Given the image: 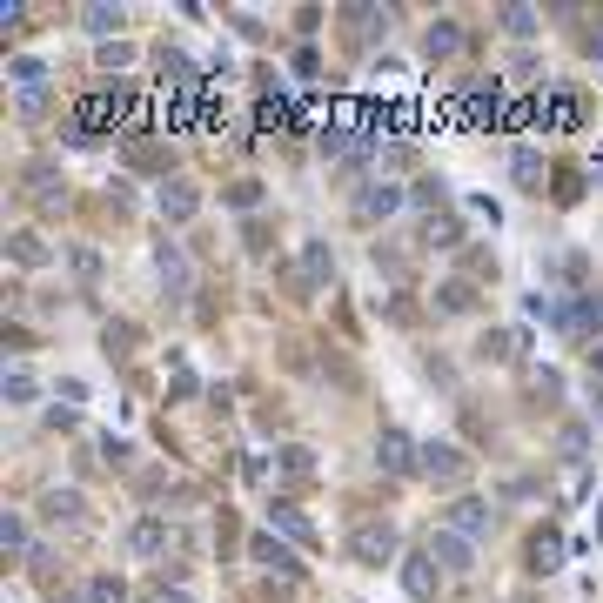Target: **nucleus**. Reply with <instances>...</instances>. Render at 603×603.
I'll return each mask as SVG.
<instances>
[{
  "mask_svg": "<svg viewBox=\"0 0 603 603\" xmlns=\"http://www.w3.org/2000/svg\"><path fill=\"white\" fill-rule=\"evenodd\" d=\"M121 114H128V94L121 88L88 94V101L74 108V141H94V128H108V121H121Z\"/></svg>",
  "mask_w": 603,
  "mask_h": 603,
  "instance_id": "f257e3e1",
  "label": "nucleus"
},
{
  "mask_svg": "<svg viewBox=\"0 0 603 603\" xmlns=\"http://www.w3.org/2000/svg\"><path fill=\"white\" fill-rule=\"evenodd\" d=\"M349 557L356 563H389L396 557V530H389V523H362V530L349 536Z\"/></svg>",
  "mask_w": 603,
  "mask_h": 603,
  "instance_id": "f03ea898",
  "label": "nucleus"
},
{
  "mask_svg": "<svg viewBox=\"0 0 603 603\" xmlns=\"http://www.w3.org/2000/svg\"><path fill=\"white\" fill-rule=\"evenodd\" d=\"M168 543H175V523H168V516H141V523L128 530V550H134V557H161Z\"/></svg>",
  "mask_w": 603,
  "mask_h": 603,
  "instance_id": "7ed1b4c3",
  "label": "nucleus"
},
{
  "mask_svg": "<svg viewBox=\"0 0 603 603\" xmlns=\"http://www.w3.org/2000/svg\"><path fill=\"white\" fill-rule=\"evenodd\" d=\"M416 469H423L429 483H456L469 463H463V449H456V443H423V463H416Z\"/></svg>",
  "mask_w": 603,
  "mask_h": 603,
  "instance_id": "20e7f679",
  "label": "nucleus"
},
{
  "mask_svg": "<svg viewBox=\"0 0 603 603\" xmlns=\"http://www.w3.org/2000/svg\"><path fill=\"white\" fill-rule=\"evenodd\" d=\"M429 557L443 563V570H456V577H463V570H476V550H469V536H456V530H436V536H429Z\"/></svg>",
  "mask_w": 603,
  "mask_h": 603,
  "instance_id": "39448f33",
  "label": "nucleus"
},
{
  "mask_svg": "<svg viewBox=\"0 0 603 603\" xmlns=\"http://www.w3.org/2000/svg\"><path fill=\"white\" fill-rule=\"evenodd\" d=\"M268 530H282L289 543H315V523L295 510V503H268Z\"/></svg>",
  "mask_w": 603,
  "mask_h": 603,
  "instance_id": "423d86ee",
  "label": "nucleus"
},
{
  "mask_svg": "<svg viewBox=\"0 0 603 603\" xmlns=\"http://www.w3.org/2000/svg\"><path fill=\"white\" fill-rule=\"evenodd\" d=\"M402 590H409L416 603H429V597H436V557H429V550H423V557H409V563H402Z\"/></svg>",
  "mask_w": 603,
  "mask_h": 603,
  "instance_id": "0eeeda50",
  "label": "nucleus"
},
{
  "mask_svg": "<svg viewBox=\"0 0 603 603\" xmlns=\"http://www.w3.org/2000/svg\"><path fill=\"white\" fill-rule=\"evenodd\" d=\"M396 208H402V188H396V181H369V195L356 201L362 222H376V215H396Z\"/></svg>",
  "mask_w": 603,
  "mask_h": 603,
  "instance_id": "6e6552de",
  "label": "nucleus"
},
{
  "mask_svg": "<svg viewBox=\"0 0 603 603\" xmlns=\"http://www.w3.org/2000/svg\"><path fill=\"white\" fill-rule=\"evenodd\" d=\"M449 530H456V536H483V530H490V503H476V496L449 503Z\"/></svg>",
  "mask_w": 603,
  "mask_h": 603,
  "instance_id": "1a4fd4ad",
  "label": "nucleus"
},
{
  "mask_svg": "<svg viewBox=\"0 0 603 603\" xmlns=\"http://www.w3.org/2000/svg\"><path fill=\"white\" fill-rule=\"evenodd\" d=\"M248 557L268 563V570H282V577H295V557L282 550V543H275V536H255V543H248Z\"/></svg>",
  "mask_w": 603,
  "mask_h": 603,
  "instance_id": "9d476101",
  "label": "nucleus"
},
{
  "mask_svg": "<svg viewBox=\"0 0 603 603\" xmlns=\"http://www.w3.org/2000/svg\"><path fill=\"white\" fill-rule=\"evenodd\" d=\"M0 550H7V557H34V536H27L21 516H0Z\"/></svg>",
  "mask_w": 603,
  "mask_h": 603,
  "instance_id": "9b49d317",
  "label": "nucleus"
},
{
  "mask_svg": "<svg viewBox=\"0 0 603 603\" xmlns=\"http://www.w3.org/2000/svg\"><path fill=\"white\" fill-rule=\"evenodd\" d=\"M456 47H463V34H456V21H436V27H429V34H423V54H429V61H443V54H456Z\"/></svg>",
  "mask_w": 603,
  "mask_h": 603,
  "instance_id": "f8f14e48",
  "label": "nucleus"
},
{
  "mask_svg": "<svg viewBox=\"0 0 603 603\" xmlns=\"http://www.w3.org/2000/svg\"><path fill=\"white\" fill-rule=\"evenodd\" d=\"M376 456H382V469H409V436H402V429H382V443H376Z\"/></svg>",
  "mask_w": 603,
  "mask_h": 603,
  "instance_id": "ddd939ff",
  "label": "nucleus"
},
{
  "mask_svg": "<svg viewBox=\"0 0 603 603\" xmlns=\"http://www.w3.org/2000/svg\"><path fill=\"white\" fill-rule=\"evenodd\" d=\"M563 563V536H536L530 543V570H557Z\"/></svg>",
  "mask_w": 603,
  "mask_h": 603,
  "instance_id": "4468645a",
  "label": "nucleus"
},
{
  "mask_svg": "<svg viewBox=\"0 0 603 603\" xmlns=\"http://www.w3.org/2000/svg\"><path fill=\"white\" fill-rule=\"evenodd\" d=\"M41 510L54 516V523H61V516L74 523V516H81V496H74V490H47V496H41Z\"/></svg>",
  "mask_w": 603,
  "mask_h": 603,
  "instance_id": "2eb2a0df",
  "label": "nucleus"
},
{
  "mask_svg": "<svg viewBox=\"0 0 603 603\" xmlns=\"http://www.w3.org/2000/svg\"><path fill=\"white\" fill-rule=\"evenodd\" d=\"M510 175L523 181V188H536V181H543V155H536V148H516V161H510Z\"/></svg>",
  "mask_w": 603,
  "mask_h": 603,
  "instance_id": "dca6fc26",
  "label": "nucleus"
},
{
  "mask_svg": "<svg viewBox=\"0 0 603 603\" xmlns=\"http://www.w3.org/2000/svg\"><path fill=\"white\" fill-rule=\"evenodd\" d=\"M161 215H168V222H188V215H195V195H188V188H161Z\"/></svg>",
  "mask_w": 603,
  "mask_h": 603,
  "instance_id": "f3484780",
  "label": "nucleus"
},
{
  "mask_svg": "<svg viewBox=\"0 0 603 603\" xmlns=\"http://www.w3.org/2000/svg\"><path fill=\"white\" fill-rule=\"evenodd\" d=\"M88 603H128V590H121V577H94Z\"/></svg>",
  "mask_w": 603,
  "mask_h": 603,
  "instance_id": "a211bd4d",
  "label": "nucleus"
},
{
  "mask_svg": "<svg viewBox=\"0 0 603 603\" xmlns=\"http://www.w3.org/2000/svg\"><path fill=\"white\" fill-rule=\"evenodd\" d=\"M161 275H168L175 289H188V262H181V248H161Z\"/></svg>",
  "mask_w": 603,
  "mask_h": 603,
  "instance_id": "6ab92c4d",
  "label": "nucleus"
},
{
  "mask_svg": "<svg viewBox=\"0 0 603 603\" xmlns=\"http://www.w3.org/2000/svg\"><path fill=\"white\" fill-rule=\"evenodd\" d=\"M121 27V7H88V34H114Z\"/></svg>",
  "mask_w": 603,
  "mask_h": 603,
  "instance_id": "aec40b11",
  "label": "nucleus"
},
{
  "mask_svg": "<svg viewBox=\"0 0 603 603\" xmlns=\"http://www.w3.org/2000/svg\"><path fill=\"white\" fill-rule=\"evenodd\" d=\"M7 402H34V376L27 369H7Z\"/></svg>",
  "mask_w": 603,
  "mask_h": 603,
  "instance_id": "412c9836",
  "label": "nucleus"
},
{
  "mask_svg": "<svg viewBox=\"0 0 603 603\" xmlns=\"http://www.w3.org/2000/svg\"><path fill=\"white\" fill-rule=\"evenodd\" d=\"M577 121V101L570 94H550V128H570Z\"/></svg>",
  "mask_w": 603,
  "mask_h": 603,
  "instance_id": "4be33fe9",
  "label": "nucleus"
},
{
  "mask_svg": "<svg viewBox=\"0 0 603 603\" xmlns=\"http://www.w3.org/2000/svg\"><path fill=\"white\" fill-rule=\"evenodd\" d=\"M483 356L510 362V356H516V335H503V329H496V335H483Z\"/></svg>",
  "mask_w": 603,
  "mask_h": 603,
  "instance_id": "5701e85b",
  "label": "nucleus"
},
{
  "mask_svg": "<svg viewBox=\"0 0 603 603\" xmlns=\"http://www.w3.org/2000/svg\"><path fill=\"white\" fill-rule=\"evenodd\" d=\"M503 27H510V34H536V14L530 7H503Z\"/></svg>",
  "mask_w": 603,
  "mask_h": 603,
  "instance_id": "b1692460",
  "label": "nucleus"
},
{
  "mask_svg": "<svg viewBox=\"0 0 603 603\" xmlns=\"http://www.w3.org/2000/svg\"><path fill=\"white\" fill-rule=\"evenodd\" d=\"M302 268H309L315 282H322V275H329V255H322V242H309V248H302Z\"/></svg>",
  "mask_w": 603,
  "mask_h": 603,
  "instance_id": "393cba45",
  "label": "nucleus"
},
{
  "mask_svg": "<svg viewBox=\"0 0 603 603\" xmlns=\"http://www.w3.org/2000/svg\"><path fill=\"white\" fill-rule=\"evenodd\" d=\"M282 469H289V476H309V469H315L309 449H282Z\"/></svg>",
  "mask_w": 603,
  "mask_h": 603,
  "instance_id": "a878e982",
  "label": "nucleus"
},
{
  "mask_svg": "<svg viewBox=\"0 0 603 603\" xmlns=\"http://www.w3.org/2000/svg\"><path fill=\"white\" fill-rule=\"evenodd\" d=\"M14 255H21V262H47V248L34 242V235H14Z\"/></svg>",
  "mask_w": 603,
  "mask_h": 603,
  "instance_id": "bb28decb",
  "label": "nucleus"
},
{
  "mask_svg": "<svg viewBox=\"0 0 603 603\" xmlns=\"http://www.w3.org/2000/svg\"><path fill=\"white\" fill-rule=\"evenodd\" d=\"M148 603H188V597H181V590H168V583H161V590H155V597H148Z\"/></svg>",
  "mask_w": 603,
  "mask_h": 603,
  "instance_id": "cd10ccee",
  "label": "nucleus"
},
{
  "mask_svg": "<svg viewBox=\"0 0 603 603\" xmlns=\"http://www.w3.org/2000/svg\"><path fill=\"white\" fill-rule=\"evenodd\" d=\"M590 369H597V376H603V349H590Z\"/></svg>",
  "mask_w": 603,
  "mask_h": 603,
  "instance_id": "c85d7f7f",
  "label": "nucleus"
},
{
  "mask_svg": "<svg viewBox=\"0 0 603 603\" xmlns=\"http://www.w3.org/2000/svg\"><path fill=\"white\" fill-rule=\"evenodd\" d=\"M597 175H603V161H597Z\"/></svg>",
  "mask_w": 603,
  "mask_h": 603,
  "instance_id": "c756f323",
  "label": "nucleus"
}]
</instances>
